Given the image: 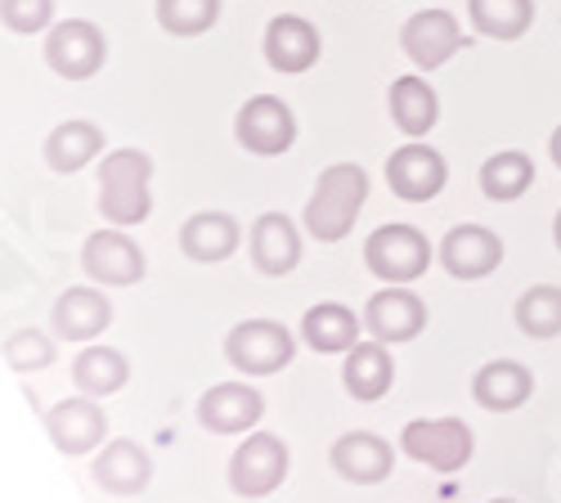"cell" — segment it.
I'll use <instances>...</instances> for the list:
<instances>
[{
  "mask_svg": "<svg viewBox=\"0 0 561 503\" xmlns=\"http://www.w3.org/2000/svg\"><path fill=\"white\" fill-rule=\"evenodd\" d=\"M548 158H552V167H561V126L548 135Z\"/></svg>",
  "mask_w": 561,
  "mask_h": 503,
  "instance_id": "34",
  "label": "cell"
},
{
  "mask_svg": "<svg viewBox=\"0 0 561 503\" xmlns=\"http://www.w3.org/2000/svg\"><path fill=\"white\" fill-rule=\"evenodd\" d=\"M108 59V36L90 19H64L45 32V64L64 81H90Z\"/></svg>",
  "mask_w": 561,
  "mask_h": 503,
  "instance_id": "7",
  "label": "cell"
},
{
  "mask_svg": "<svg viewBox=\"0 0 561 503\" xmlns=\"http://www.w3.org/2000/svg\"><path fill=\"white\" fill-rule=\"evenodd\" d=\"M90 477H95L100 490L126 499V494L149 490V481H153V459H149V449L135 445V441H104V445L95 449V468H90Z\"/></svg>",
  "mask_w": 561,
  "mask_h": 503,
  "instance_id": "21",
  "label": "cell"
},
{
  "mask_svg": "<svg viewBox=\"0 0 561 503\" xmlns=\"http://www.w3.org/2000/svg\"><path fill=\"white\" fill-rule=\"evenodd\" d=\"M248 256L256 265V274H270V279H284L301 265V230L297 220L284 212H261L248 230Z\"/></svg>",
  "mask_w": 561,
  "mask_h": 503,
  "instance_id": "15",
  "label": "cell"
},
{
  "mask_svg": "<svg viewBox=\"0 0 561 503\" xmlns=\"http://www.w3.org/2000/svg\"><path fill=\"white\" fill-rule=\"evenodd\" d=\"M293 454L274 432H252L239 449L229 454V490L243 499H265L288 481Z\"/></svg>",
  "mask_w": 561,
  "mask_h": 503,
  "instance_id": "6",
  "label": "cell"
},
{
  "mask_svg": "<svg viewBox=\"0 0 561 503\" xmlns=\"http://www.w3.org/2000/svg\"><path fill=\"white\" fill-rule=\"evenodd\" d=\"M126 382H130V359L117 346H85V351H77V359H72V387L81 396L108 400Z\"/></svg>",
  "mask_w": 561,
  "mask_h": 503,
  "instance_id": "27",
  "label": "cell"
},
{
  "mask_svg": "<svg viewBox=\"0 0 561 503\" xmlns=\"http://www.w3.org/2000/svg\"><path fill=\"white\" fill-rule=\"evenodd\" d=\"M220 19V0H158V23L167 36H203Z\"/></svg>",
  "mask_w": 561,
  "mask_h": 503,
  "instance_id": "31",
  "label": "cell"
},
{
  "mask_svg": "<svg viewBox=\"0 0 561 503\" xmlns=\"http://www.w3.org/2000/svg\"><path fill=\"white\" fill-rule=\"evenodd\" d=\"M261 50H265V64H270L274 72L301 77V72H310V68L319 64L323 41H319V27L306 23L301 14H274L270 27H265Z\"/></svg>",
  "mask_w": 561,
  "mask_h": 503,
  "instance_id": "16",
  "label": "cell"
},
{
  "mask_svg": "<svg viewBox=\"0 0 561 503\" xmlns=\"http://www.w3.org/2000/svg\"><path fill=\"white\" fill-rule=\"evenodd\" d=\"M0 23L14 36H36L55 27V0H0Z\"/></svg>",
  "mask_w": 561,
  "mask_h": 503,
  "instance_id": "32",
  "label": "cell"
},
{
  "mask_svg": "<svg viewBox=\"0 0 561 503\" xmlns=\"http://www.w3.org/2000/svg\"><path fill=\"white\" fill-rule=\"evenodd\" d=\"M364 329L382 346L413 342L427 329V301L413 293V284H387L364 301Z\"/></svg>",
  "mask_w": 561,
  "mask_h": 503,
  "instance_id": "10",
  "label": "cell"
},
{
  "mask_svg": "<svg viewBox=\"0 0 561 503\" xmlns=\"http://www.w3.org/2000/svg\"><path fill=\"white\" fill-rule=\"evenodd\" d=\"M368 203V171L355 167V162H333L323 167L314 190H310V203H306V235L319 239V243H342L355 220Z\"/></svg>",
  "mask_w": 561,
  "mask_h": 503,
  "instance_id": "1",
  "label": "cell"
},
{
  "mask_svg": "<svg viewBox=\"0 0 561 503\" xmlns=\"http://www.w3.org/2000/svg\"><path fill=\"white\" fill-rule=\"evenodd\" d=\"M265 414V400L252 382H216L211 391H203L198 400V423L211 436H239L252 432Z\"/></svg>",
  "mask_w": 561,
  "mask_h": 503,
  "instance_id": "17",
  "label": "cell"
},
{
  "mask_svg": "<svg viewBox=\"0 0 561 503\" xmlns=\"http://www.w3.org/2000/svg\"><path fill=\"white\" fill-rule=\"evenodd\" d=\"M517 329L530 342H552L561 338V288L557 284H535L517 297Z\"/></svg>",
  "mask_w": 561,
  "mask_h": 503,
  "instance_id": "30",
  "label": "cell"
},
{
  "mask_svg": "<svg viewBox=\"0 0 561 503\" xmlns=\"http://www.w3.org/2000/svg\"><path fill=\"white\" fill-rule=\"evenodd\" d=\"M100 212L117 230L149 220L153 212V158L145 149H113L100 167Z\"/></svg>",
  "mask_w": 561,
  "mask_h": 503,
  "instance_id": "2",
  "label": "cell"
},
{
  "mask_svg": "<svg viewBox=\"0 0 561 503\" xmlns=\"http://www.w3.org/2000/svg\"><path fill=\"white\" fill-rule=\"evenodd\" d=\"M243 243V225L229 212H194L180 225V252L198 261V265H220L239 252Z\"/></svg>",
  "mask_w": 561,
  "mask_h": 503,
  "instance_id": "23",
  "label": "cell"
},
{
  "mask_svg": "<svg viewBox=\"0 0 561 503\" xmlns=\"http://www.w3.org/2000/svg\"><path fill=\"white\" fill-rule=\"evenodd\" d=\"M329 464L351 485H378L396 472V449L378 432H346V436L333 441Z\"/></svg>",
  "mask_w": 561,
  "mask_h": 503,
  "instance_id": "18",
  "label": "cell"
},
{
  "mask_svg": "<svg viewBox=\"0 0 561 503\" xmlns=\"http://www.w3.org/2000/svg\"><path fill=\"white\" fill-rule=\"evenodd\" d=\"M436 261L445 265L449 279L477 284V279H485V274H494L503 265V239L490 230V225L467 220V225H454V230L440 239Z\"/></svg>",
  "mask_w": 561,
  "mask_h": 503,
  "instance_id": "12",
  "label": "cell"
},
{
  "mask_svg": "<svg viewBox=\"0 0 561 503\" xmlns=\"http://www.w3.org/2000/svg\"><path fill=\"white\" fill-rule=\"evenodd\" d=\"M297 355V338L278 324V319H243L225 338V359L243 378H270L284 374Z\"/></svg>",
  "mask_w": 561,
  "mask_h": 503,
  "instance_id": "4",
  "label": "cell"
},
{
  "mask_svg": "<svg viewBox=\"0 0 561 503\" xmlns=\"http://www.w3.org/2000/svg\"><path fill=\"white\" fill-rule=\"evenodd\" d=\"M387 185L400 203H432L449 185V162L427 140H404L387 158Z\"/></svg>",
  "mask_w": 561,
  "mask_h": 503,
  "instance_id": "9",
  "label": "cell"
},
{
  "mask_svg": "<svg viewBox=\"0 0 561 503\" xmlns=\"http://www.w3.org/2000/svg\"><path fill=\"white\" fill-rule=\"evenodd\" d=\"M233 140L252 158H278L297 145V113L278 95H252L233 117Z\"/></svg>",
  "mask_w": 561,
  "mask_h": 503,
  "instance_id": "8",
  "label": "cell"
},
{
  "mask_svg": "<svg viewBox=\"0 0 561 503\" xmlns=\"http://www.w3.org/2000/svg\"><path fill=\"white\" fill-rule=\"evenodd\" d=\"M400 454L432 472H462L477 454V436L462 419H413L400 432Z\"/></svg>",
  "mask_w": 561,
  "mask_h": 503,
  "instance_id": "5",
  "label": "cell"
},
{
  "mask_svg": "<svg viewBox=\"0 0 561 503\" xmlns=\"http://www.w3.org/2000/svg\"><path fill=\"white\" fill-rule=\"evenodd\" d=\"M552 239H557V252H561V212L552 216Z\"/></svg>",
  "mask_w": 561,
  "mask_h": 503,
  "instance_id": "35",
  "label": "cell"
},
{
  "mask_svg": "<svg viewBox=\"0 0 561 503\" xmlns=\"http://www.w3.org/2000/svg\"><path fill=\"white\" fill-rule=\"evenodd\" d=\"M467 45L462 36V23L449 14V10H417L413 19H404L400 27V50L413 68H423V72H436L445 68L458 50Z\"/></svg>",
  "mask_w": 561,
  "mask_h": 503,
  "instance_id": "11",
  "label": "cell"
},
{
  "mask_svg": "<svg viewBox=\"0 0 561 503\" xmlns=\"http://www.w3.org/2000/svg\"><path fill=\"white\" fill-rule=\"evenodd\" d=\"M342 382L355 400L373 404V400H382L396 382V359L382 342H355L342 359Z\"/></svg>",
  "mask_w": 561,
  "mask_h": 503,
  "instance_id": "26",
  "label": "cell"
},
{
  "mask_svg": "<svg viewBox=\"0 0 561 503\" xmlns=\"http://www.w3.org/2000/svg\"><path fill=\"white\" fill-rule=\"evenodd\" d=\"M432 261H436V248L427 243V235L404 220L378 225V230L364 239V265L373 279H382V284H417Z\"/></svg>",
  "mask_w": 561,
  "mask_h": 503,
  "instance_id": "3",
  "label": "cell"
},
{
  "mask_svg": "<svg viewBox=\"0 0 561 503\" xmlns=\"http://www.w3.org/2000/svg\"><path fill=\"white\" fill-rule=\"evenodd\" d=\"M45 167L59 171V175H72L81 167H90L100 153H104V130L85 117H72V122H59L50 135H45Z\"/></svg>",
  "mask_w": 561,
  "mask_h": 503,
  "instance_id": "25",
  "label": "cell"
},
{
  "mask_svg": "<svg viewBox=\"0 0 561 503\" xmlns=\"http://www.w3.org/2000/svg\"><path fill=\"white\" fill-rule=\"evenodd\" d=\"M535 396V374L522 359H490L472 374V400L490 414H517Z\"/></svg>",
  "mask_w": 561,
  "mask_h": 503,
  "instance_id": "20",
  "label": "cell"
},
{
  "mask_svg": "<svg viewBox=\"0 0 561 503\" xmlns=\"http://www.w3.org/2000/svg\"><path fill=\"white\" fill-rule=\"evenodd\" d=\"M490 503H517V499H490Z\"/></svg>",
  "mask_w": 561,
  "mask_h": 503,
  "instance_id": "36",
  "label": "cell"
},
{
  "mask_svg": "<svg viewBox=\"0 0 561 503\" xmlns=\"http://www.w3.org/2000/svg\"><path fill=\"white\" fill-rule=\"evenodd\" d=\"M364 333V315H355L342 301H319L301 319V342L319 355H346Z\"/></svg>",
  "mask_w": 561,
  "mask_h": 503,
  "instance_id": "24",
  "label": "cell"
},
{
  "mask_svg": "<svg viewBox=\"0 0 561 503\" xmlns=\"http://www.w3.org/2000/svg\"><path fill=\"white\" fill-rule=\"evenodd\" d=\"M467 23L490 41H522L535 27V0H467Z\"/></svg>",
  "mask_w": 561,
  "mask_h": 503,
  "instance_id": "29",
  "label": "cell"
},
{
  "mask_svg": "<svg viewBox=\"0 0 561 503\" xmlns=\"http://www.w3.org/2000/svg\"><path fill=\"white\" fill-rule=\"evenodd\" d=\"M5 364L14 374H32V369H45L55 364V342L36 333V329H19L10 342H5Z\"/></svg>",
  "mask_w": 561,
  "mask_h": 503,
  "instance_id": "33",
  "label": "cell"
},
{
  "mask_svg": "<svg viewBox=\"0 0 561 503\" xmlns=\"http://www.w3.org/2000/svg\"><path fill=\"white\" fill-rule=\"evenodd\" d=\"M45 432H50L55 449L68 454V459H81V454H95L108 441V414L95 396H72L59 400L50 414H45Z\"/></svg>",
  "mask_w": 561,
  "mask_h": 503,
  "instance_id": "14",
  "label": "cell"
},
{
  "mask_svg": "<svg viewBox=\"0 0 561 503\" xmlns=\"http://www.w3.org/2000/svg\"><path fill=\"white\" fill-rule=\"evenodd\" d=\"M535 185V158L522 149H499L481 162V194L490 203H517Z\"/></svg>",
  "mask_w": 561,
  "mask_h": 503,
  "instance_id": "28",
  "label": "cell"
},
{
  "mask_svg": "<svg viewBox=\"0 0 561 503\" xmlns=\"http://www.w3.org/2000/svg\"><path fill=\"white\" fill-rule=\"evenodd\" d=\"M108 324H113V301L90 284L68 288L50 310V329L59 342H95L100 333H108Z\"/></svg>",
  "mask_w": 561,
  "mask_h": 503,
  "instance_id": "19",
  "label": "cell"
},
{
  "mask_svg": "<svg viewBox=\"0 0 561 503\" xmlns=\"http://www.w3.org/2000/svg\"><path fill=\"white\" fill-rule=\"evenodd\" d=\"M81 270L104 288H130V284L145 279L149 261H145V252H139V243L126 230L108 225V230H95L81 243Z\"/></svg>",
  "mask_w": 561,
  "mask_h": 503,
  "instance_id": "13",
  "label": "cell"
},
{
  "mask_svg": "<svg viewBox=\"0 0 561 503\" xmlns=\"http://www.w3.org/2000/svg\"><path fill=\"white\" fill-rule=\"evenodd\" d=\"M387 113H391V122H396L400 135H409V140H427V135L436 130V122H440V95L432 90L427 77L409 72V77H396L391 81Z\"/></svg>",
  "mask_w": 561,
  "mask_h": 503,
  "instance_id": "22",
  "label": "cell"
}]
</instances>
